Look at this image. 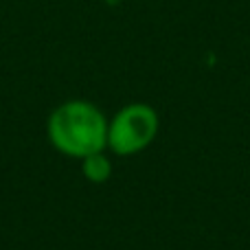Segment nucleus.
<instances>
[{"mask_svg": "<svg viewBox=\"0 0 250 250\" xmlns=\"http://www.w3.org/2000/svg\"><path fill=\"white\" fill-rule=\"evenodd\" d=\"M51 147L68 158H86L108 149V117L86 99H68L46 119Z\"/></svg>", "mask_w": 250, "mask_h": 250, "instance_id": "f257e3e1", "label": "nucleus"}, {"mask_svg": "<svg viewBox=\"0 0 250 250\" xmlns=\"http://www.w3.org/2000/svg\"><path fill=\"white\" fill-rule=\"evenodd\" d=\"M160 117L149 104H127L108 121V149L114 156H136L156 141Z\"/></svg>", "mask_w": 250, "mask_h": 250, "instance_id": "f03ea898", "label": "nucleus"}, {"mask_svg": "<svg viewBox=\"0 0 250 250\" xmlns=\"http://www.w3.org/2000/svg\"><path fill=\"white\" fill-rule=\"evenodd\" d=\"M105 151H97V154H90L79 160L82 163V176L92 185H104L112 176V163H110Z\"/></svg>", "mask_w": 250, "mask_h": 250, "instance_id": "7ed1b4c3", "label": "nucleus"}]
</instances>
